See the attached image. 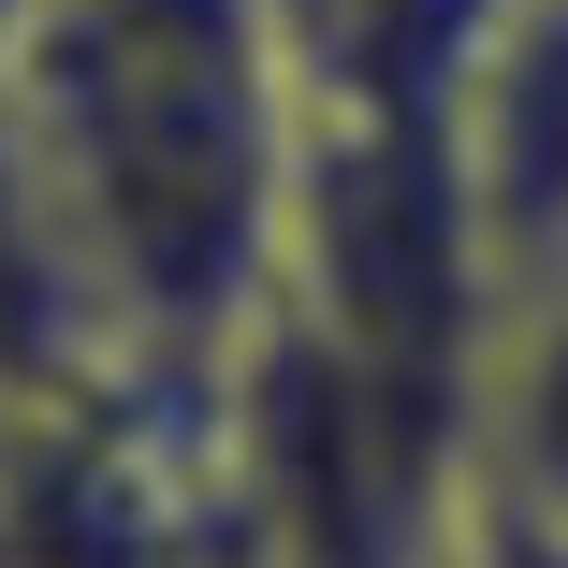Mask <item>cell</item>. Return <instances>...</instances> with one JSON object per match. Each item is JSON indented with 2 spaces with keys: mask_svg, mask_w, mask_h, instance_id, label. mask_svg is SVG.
Masks as SVG:
<instances>
[{
  "mask_svg": "<svg viewBox=\"0 0 568 568\" xmlns=\"http://www.w3.org/2000/svg\"><path fill=\"white\" fill-rule=\"evenodd\" d=\"M0 118L102 351L219 379L277 292L292 44L277 0H0Z\"/></svg>",
  "mask_w": 568,
  "mask_h": 568,
  "instance_id": "obj_1",
  "label": "cell"
},
{
  "mask_svg": "<svg viewBox=\"0 0 568 568\" xmlns=\"http://www.w3.org/2000/svg\"><path fill=\"white\" fill-rule=\"evenodd\" d=\"M452 161H467V219L496 292L568 263V0H496L467 88H452Z\"/></svg>",
  "mask_w": 568,
  "mask_h": 568,
  "instance_id": "obj_2",
  "label": "cell"
},
{
  "mask_svg": "<svg viewBox=\"0 0 568 568\" xmlns=\"http://www.w3.org/2000/svg\"><path fill=\"white\" fill-rule=\"evenodd\" d=\"M467 496L568 539V263L510 277L467 351Z\"/></svg>",
  "mask_w": 568,
  "mask_h": 568,
  "instance_id": "obj_3",
  "label": "cell"
},
{
  "mask_svg": "<svg viewBox=\"0 0 568 568\" xmlns=\"http://www.w3.org/2000/svg\"><path fill=\"white\" fill-rule=\"evenodd\" d=\"M423 568H568V539H539V525H510V510H481L467 481H452V510H437Z\"/></svg>",
  "mask_w": 568,
  "mask_h": 568,
  "instance_id": "obj_4",
  "label": "cell"
},
{
  "mask_svg": "<svg viewBox=\"0 0 568 568\" xmlns=\"http://www.w3.org/2000/svg\"><path fill=\"white\" fill-rule=\"evenodd\" d=\"M146 568H277V554H263V539H248V525H234V510H219V525H204V539H161V554H146Z\"/></svg>",
  "mask_w": 568,
  "mask_h": 568,
  "instance_id": "obj_5",
  "label": "cell"
}]
</instances>
